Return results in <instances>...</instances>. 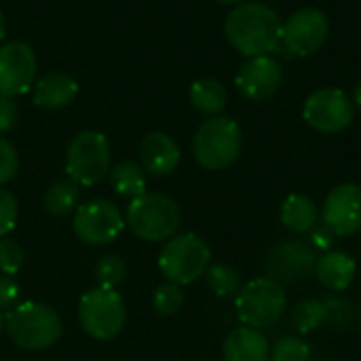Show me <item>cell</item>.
<instances>
[{
	"label": "cell",
	"instance_id": "5",
	"mask_svg": "<svg viewBox=\"0 0 361 361\" xmlns=\"http://www.w3.org/2000/svg\"><path fill=\"white\" fill-rule=\"evenodd\" d=\"M212 262V252L207 243L195 235H173L161 250L159 269L167 277V281L178 286H188L205 275Z\"/></svg>",
	"mask_w": 361,
	"mask_h": 361
},
{
	"label": "cell",
	"instance_id": "33",
	"mask_svg": "<svg viewBox=\"0 0 361 361\" xmlns=\"http://www.w3.org/2000/svg\"><path fill=\"white\" fill-rule=\"evenodd\" d=\"M19 116L17 104L8 95H0V133H6L15 127Z\"/></svg>",
	"mask_w": 361,
	"mask_h": 361
},
{
	"label": "cell",
	"instance_id": "4",
	"mask_svg": "<svg viewBox=\"0 0 361 361\" xmlns=\"http://www.w3.org/2000/svg\"><path fill=\"white\" fill-rule=\"evenodd\" d=\"M241 146L243 137L239 125L224 116H212L197 129L192 152L201 167L209 171H220L239 159Z\"/></svg>",
	"mask_w": 361,
	"mask_h": 361
},
{
	"label": "cell",
	"instance_id": "22",
	"mask_svg": "<svg viewBox=\"0 0 361 361\" xmlns=\"http://www.w3.org/2000/svg\"><path fill=\"white\" fill-rule=\"evenodd\" d=\"M190 104L201 114H220L226 108V89L214 78L195 80L190 87Z\"/></svg>",
	"mask_w": 361,
	"mask_h": 361
},
{
	"label": "cell",
	"instance_id": "30",
	"mask_svg": "<svg viewBox=\"0 0 361 361\" xmlns=\"http://www.w3.org/2000/svg\"><path fill=\"white\" fill-rule=\"evenodd\" d=\"M17 216H19L17 199L13 197V192L0 188V239L15 228Z\"/></svg>",
	"mask_w": 361,
	"mask_h": 361
},
{
	"label": "cell",
	"instance_id": "28",
	"mask_svg": "<svg viewBox=\"0 0 361 361\" xmlns=\"http://www.w3.org/2000/svg\"><path fill=\"white\" fill-rule=\"evenodd\" d=\"M125 275H127V267H125V262H123L118 256H114V254L104 256V258L97 262V267H95V277H97V281H99L102 288H112V290H116V286L123 283Z\"/></svg>",
	"mask_w": 361,
	"mask_h": 361
},
{
	"label": "cell",
	"instance_id": "38",
	"mask_svg": "<svg viewBox=\"0 0 361 361\" xmlns=\"http://www.w3.org/2000/svg\"><path fill=\"white\" fill-rule=\"evenodd\" d=\"M2 328H4V317H2V313H0V332H2Z\"/></svg>",
	"mask_w": 361,
	"mask_h": 361
},
{
	"label": "cell",
	"instance_id": "8",
	"mask_svg": "<svg viewBox=\"0 0 361 361\" xmlns=\"http://www.w3.org/2000/svg\"><path fill=\"white\" fill-rule=\"evenodd\" d=\"M66 171L78 186H95L110 171V144L99 131L78 133L66 152Z\"/></svg>",
	"mask_w": 361,
	"mask_h": 361
},
{
	"label": "cell",
	"instance_id": "21",
	"mask_svg": "<svg viewBox=\"0 0 361 361\" xmlns=\"http://www.w3.org/2000/svg\"><path fill=\"white\" fill-rule=\"evenodd\" d=\"M110 184L116 195L125 199H137L146 192V176L133 161H121L110 169Z\"/></svg>",
	"mask_w": 361,
	"mask_h": 361
},
{
	"label": "cell",
	"instance_id": "37",
	"mask_svg": "<svg viewBox=\"0 0 361 361\" xmlns=\"http://www.w3.org/2000/svg\"><path fill=\"white\" fill-rule=\"evenodd\" d=\"M218 2H224V4H237V2H243V0H218Z\"/></svg>",
	"mask_w": 361,
	"mask_h": 361
},
{
	"label": "cell",
	"instance_id": "34",
	"mask_svg": "<svg viewBox=\"0 0 361 361\" xmlns=\"http://www.w3.org/2000/svg\"><path fill=\"white\" fill-rule=\"evenodd\" d=\"M311 247L313 250H319V252H330L332 250V243H334V235L326 228V226H317L311 231Z\"/></svg>",
	"mask_w": 361,
	"mask_h": 361
},
{
	"label": "cell",
	"instance_id": "11",
	"mask_svg": "<svg viewBox=\"0 0 361 361\" xmlns=\"http://www.w3.org/2000/svg\"><path fill=\"white\" fill-rule=\"evenodd\" d=\"M330 23L328 17L317 8H300L288 17L281 27L283 47L298 57L313 55L328 40Z\"/></svg>",
	"mask_w": 361,
	"mask_h": 361
},
{
	"label": "cell",
	"instance_id": "17",
	"mask_svg": "<svg viewBox=\"0 0 361 361\" xmlns=\"http://www.w3.org/2000/svg\"><path fill=\"white\" fill-rule=\"evenodd\" d=\"M224 360L226 361H269L271 345L262 330L241 326L235 328L224 341Z\"/></svg>",
	"mask_w": 361,
	"mask_h": 361
},
{
	"label": "cell",
	"instance_id": "20",
	"mask_svg": "<svg viewBox=\"0 0 361 361\" xmlns=\"http://www.w3.org/2000/svg\"><path fill=\"white\" fill-rule=\"evenodd\" d=\"M317 222V207L307 195H290L281 205V224L292 233H311Z\"/></svg>",
	"mask_w": 361,
	"mask_h": 361
},
{
	"label": "cell",
	"instance_id": "25",
	"mask_svg": "<svg viewBox=\"0 0 361 361\" xmlns=\"http://www.w3.org/2000/svg\"><path fill=\"white\" fill-rule=\"evenodd\" d=\"M205 277H207L209 290H212L216 296H220V298L239 294V290H241V277H239V273H237L233 267H228V264H212V267L205 271Z\"/></svg>",
	"mask_w": 361,
	"mask_h": 361
},
{
	"label": "cell",
	"instance_id": "24",
	"mask_svg": "<svg viewBox=\"0 0 361 361\" xmlns=\"http://www.w3.org/2000/svg\"><path fill=\"white\" fill-rule=\"evenodd\" d=\"M80 199V188L72 180H61L55 182L47 192H44V209L51 216H68L70 212L76 209Z\"/></svg>",
	"mask_w": 361,
	"mask_h": 361
},
{
	"label": "cell",
	"instance_id": "29",
	"mask_svg": "<svg viewBox=\"0 0 361 361\" xmlns=\"http://www.w3.org/2000/svg\"><path fill=\"white\" fill-rule=\"evenodd\" d=\"M23 267V250L13 239H0V271L4 275H17Z\"/></svg>",
	"mask_w": 361,
	"mask_h": 361
},
{
	"label": "cell",
	"instance_id": "6",
	"mask_svg": "<svg viewBox=\"0 0 361 361\" xmlns=\"http://www.w3.org/2000/svg\"><path fill=\"white\" fill-rule=\"evenodd\" d=\"M235 305L237 317L243 326L262 330L275 326L281 319L288 307V298L281 283L269 277H258L239 290Z\"/></svg>",
	"mask_w": 361,
	"mask_h": 361
},
{
	"label": "cell",
	"instance_id": "31",
	"mask_svg": "<svg viewBox=\"0 0 361 361\" xmlns=\"http://www.w3.org/2000/svg\"><path fill=\"white\" fill-rule=\"evenodd\" d=\"M17 167H19V159L15 148L4 137H0V186L13 180Z\"/></svg>",
	"mask_w": 361,
	"mask_h": 361
},
{
	"label": "cell",
	"instance_id": "32",
	"mask_svg": "<svg viewBox=\"0 0 361 361\" xmlns=\"http://www.w3.org/2000/svg\"><path fill=\"white\" fill-rule=\"evenodd\" d=\"M19 296H21L19 283H17L11 275L0 277V311H11V309H15L17 302H19Z\"/></svg>",
	"mask_w": 361,
	"mask_h": 361
},
{
	"label": "cell",
	"instance_id": "14",
	"mask_svg": "<svg viewBox=\"0 0 361 361\" xmlns=\"http://www.w3.org/2000/svg\"><path fill=\"white\" fill-rule=\"evenodd\" d=\"M36 76V57L25 42H6L0 47V95L25 93Z\"/></svg>",
	"mask_w": 361,
	"mask_h": 361
},
{
	"label": "cell",
	"instance_id": "1",
	"mask_svg": "<svg viewBox=\"0 0 361 361\" xmlns=\"http://www.w3.org/2000/svg\"><path fill=\"white\" fill-rule=\"evenodd\" d=\"M281 19L262 2H243L235 6L224 23L228 42L247 57L273 53L281 42Z\"/></svg>",
	"mask_w": 361,
	"mask_h": 361
},
{
	"label": "cell",
	"instance_id": "9",
	"mask_svg": "<svg viewBox=\"0 0 361 361\" xmlns=\"http://www.w3.org/2000/svg\"><path fill=\"white\" fill-rule=\"evenodd\" d=\"M74 233L89 245H108L125 228L121 209L108 199H91L82 203L72 220Z\"/></svg>",
	"mask_w": 361,
	"mask_h": 361
},
{
	"label": "cell",
	"instance_id": "19",
	"mask_svg": "<svg viewBox=\"0 0 361 361\" xmlns=\"http://www.w3.org/2000/svg\"><path fill=\"white\" fill-rule=\"evenodd\" d=\"M78 93V85L72 76L63 72H51L36 82L34 104L47 110H57L68 106Z\"/></svg>",
	"mask_w": 361,
	"mask_h": 361
},
{
	"label": "cell",
	"instance_id": "2",
	"mask_svg": "<svg viewBox=\"0 0 361 361\" xmlns=\"http://www.w3.org/2000/svg\"><path fill=\"white\" fill-rule=\"evenodd\" d=\"M8 338L25 351H42L61 338L63 324L59 313L42 302H23L4 317Z\"/></svg>",
	"mask_w": 361,
	"mask_h": 361
},
{
	"label": "cell",
	"instance_id": "23",
	"mask_svg": "<svg viewBox=\"0 0 361 361\" xmlns=\"http://www.w3.org/2000/svg\"><path fill=\"white\" fill-rule=\"evenodd\" d=\"M326 322H330V302H326V300L307 298V300H300L292 309V324L296 326V330L300 334L315 332Z\"/></svg>",
	"mask_w": 361,
	"mask_h": 361
},
{
	"label": "cell",
	"instance_id": "3",
	"mask_svg": "<svg viewBox=\"0 0 361 361\" xmlns=\"http://www.w3.org/2000/svg\"><path fill=\"white\" fill-rule=\"evenodd\" d=\"M182 216L173 199L161 192H144L131 199L127 209V226L144 241L161 243L169 241L180 228Z\"/></svg>",
	"mask_w": 361,
	"mask_h": 361
},
{
	"label": "cell",
	"instance_id": "7",
	"mask_svg": "<svg viewBox=\"0 0 361 361\" xmlns=\"http://www.w3.org/2000/svg\"><path fill=\"white\" fill-rule=\"evenodd\" d=\"M78 319L95 341H112L121 334L127 322V311L121 294L112 288H93L78 302Z\"/></svg>",
	"mask_w": 361,
	"mask_h": 361
},
{
	"label": "cell",
	"instance_id": "36",
	"mask_svg": "<svg viewBox=\"0 0 361 361\" xmlns=\"http://www.w3.org/2000/svg\"><path fill=\"white\" fill-rule=\"evenodd\" d=\"M355 106L361 110V82L357 85V89H355Z\"/></svg>",
	"mask_w": 361,
	"mask_h": 361
},
{
	"label": "cell",
	"instance_id": "35",
	"mask_svg": "<svg viewBox=\"0 0 361 361\" xmlns=\"http://www.w3.org/2000/svg\"><path fill=\"white\" fill-rule=\"evenodd\" d=\"M4 30H6V23H4V15H2V11H0V40L4 38Z\"/></svg>",
	"mask_w": 361,
	"mask_h": 361
},
{
	"label": "cell",
	"instance_id": "15",
	"mask_svg": "<svg viewBox=\"0 0 361 361\" xmlns=\"http://www.w3.org/2000/svg\"><path fill=\"white\" fill-rule=\"evenodd\" d=\"M281 66L271 55L252 57L237 74V87L239 91L254 102L269 99L277 93L281 85Z\"/></svg>",
	"mask_w": 361,
	"mask_h": 361
},
{
	"label": "cell",
	"instance_id": "10",
	"mask_svg": "<svg viewBox=\"0 0 361 361\" xmlns=\"http://www.w3.org/2000/svg\"><path fill=\"white\" fill-rule=\"evenodd\" d=\"M302 116L315 131L341 133L353 123L355 106L341 89H319L307 97Z\"/></svg>",
	"mask_w": 361,
	"mask_h": 361
},
{
	"label": "cell",
	"instance_id": "13",
	"mask_svg": "<svg viewBox=\"0 0 361 361\" xmlns=\"http://www.w3.org/2000/svg\"><path fill=\"white\" fill-rule=\"evenodd\" d=\"M324 226L334 237H351L361 231V188L357 184L336 186L324 201Z\"/></svg>",
	"mask_w": 361,
	"mask_h": 361
},
{
	"label": "cell",
	"instance_id": "27",
	"mask_svg": "<svg viewBox=\"0 0 361 361\" xmlns=\"http://www.w3.org/2000/svg\"><path fill=\"white\" fill-rule=\"evenodd\" d=\"M273 361H311V347L296 336H283L271 347Z\"/></svg>",
	"mask_w": 361,
	"mask_h": 361
},
{
	"label": "cell",
	"instance_id": "16",
	"mask_svg": "<svg viewBox=\"0 0 361 361\" xmlns=\"http://www.w3.org/2000/svg\"><path fill=\"white\" fill-rule=\"evenodd\" d=\"M180 146L167 133H148L140 144V161L152 176H169L180 165Z\"/></svg>",
	"mask_w": 361,
	"mask_h": 361
},
{
	"label": "cell",
	"instance_id": "18",
	"mask_svg": "<svg viewBox=\"0 0 361 361\" xmlns=\"http://www.w3.org/2000/svg\"><path fill=\"white\" fill-rule=\"evenodd\" d=\"M357 275V264L347 252L330 250L315 262V277L332 292H345Z\"/></svg>",
	"mask_w": 361,
	"mask_h": 361
},
{
	"label": "cell",
	"instance_id": "26",
	"mask_svg": "<svg viewBox=\"0 0 361 361\" xmlns=\"http://www.w3.org/2000/svg\"><path fill=\"white\" fill-rule=\"evenodd\" d=\"M152 305H154L157 313H159V315H163V317L176 315V313L182 309V305H184V292H182V286L171 283V281H167V283L159 286V288H157V292H154V296H152Z\"/></svg>",
	"mask_w": 361,
	"mask_h": 361
},
{
	"label": "cell",
	"instance_id": "12",
	"mask_svg": "<svg viewBox=\"0 0 361 361\" xmlns=\"http://www.w3.org/2000/svg\"><path fill=\"white\" fill-rule=\"evenodd\" d=\"M315 250L305 241H281L267 258V277L277 283H300L315 273Z\"/></svg>",
	"mask_w": 361,
	"mask_h": 361
}]
</instances>
